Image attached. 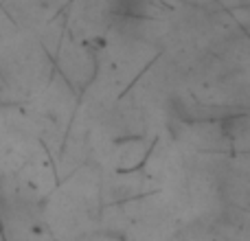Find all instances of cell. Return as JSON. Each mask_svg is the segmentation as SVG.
<instances>
[{
	"label": "cell",
	"instance_id": "1",
	"mask_svg": "<svg viewBox=\"0 0 250 241\" xmlns=\"http://www.w3.org/2000/svg\"><path fill=\"white\" fill-rule=\"evenodd\" d=\"M145 7L147 0H112L114 13L121 18H129V20L145 16Z\"/></svg>",
	"mask_w": 250,
	"mask_h": 241
}]
</instances>
